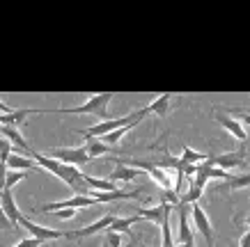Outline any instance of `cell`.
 Listing matches in <instances>:
<instances>
[{
  "instance_id": "cell-1",
  "label": "cell",
  "mask_w": 250,
  "mask_h": 247,
  "mask_svg": "<svg viewBox=\"0 0 250 247\" xmlns=\"http://www.w3.org/2000/svg\"><path fill=\"white\" fill-rule=\"evenodd\" d=\"M147 114H149V108L145 105V108H140V110L129 113L126 117H113V119H108V121H99L97 126L78 128L76 133L83 135L85 140H90V137H106V135H110L113 131H117V128H122V126H129V124H140Z\"/></svg>"
},
{
  "instance_id": "cell-2",
  "label": "cell",
  "mask_w": 250,
  "mask_h": 247,
  "mask_svg": "<svg viewBox=\"0 0 250 247\" xmlns=\"http://www.w3.org/2000/svg\"><path fill=\"white\" fill-rule=\"evenodd\" d=\"M115 98V92H101L94 94L85 101L83 105L76 108H55V110H42V113H60V114H94L101 121L113 119V114H108V103Z\"/></svg>"
},
{
  "instance_id": "cell-3",
  "label": "cell",
  "mask_w": 250,
  "mask_h": 247,
  "mask_svg": "<svg viewBox=\"0 0 250 247\" xmlns=\"http://www.w3.org/2000/svg\"><path fill=\"white\" fill-rule=\"evenodd\" d=\"M19 227H23V229L30 233L32 238L42 240V243H46V240H60V238H67V231H60V229H53V227L37 225V222H32V220H30L28 215H23L21 220H19Z\"/></svg>"
},
{
  "instance_id": "cell-4",
  "label": "cell",
  "mask_w": 250,
  "mask_h": 247,
  "mask_svg": "<svg viewBox=\"0 0 250 247\" xmlns=\"http://www.w3.org/2000/svg\"><path fill=\"white\" fill-rule=\"evenodd\" d=\"M46 153L64 165H74V167H83V165L90 163V156H87L85 147H76V149H48Z\"/></svg>"
},
{
  "instance_id": "cell-5",
  "label": "cell",
  "mask_w": 250,
  "mask_h": 247,
  "mask_svg": "<svg viewBox=\"0 0 250 247\" xmlns=\"http://www.w3.org/2000/svg\"><path fill=\"white\" fill-rule=\"evenodd\" d=\"M190 217H193V225L200 231V236L207 240V247H216L213 245V227L209 222V215L205 213V209L200 206V202L190 206Z\"/></svg>"
},
{
  "instance_id": "cell-6",
  "label": "cell",
  "mask_w": 250,
  "mask_h": 247,
  "mask_svg": "<svg viewBox=\"0 0 250 247\" xmlns=\"http://www.w3.org/2000/svg\"><path fill=\"white\" fill-rule=\"evenodd\" d=\"M113 220H115V215H104V217H99L97 222H92V225H87V227H81V229H74V231H67V238L69 240H81V238H90V236H94V233H99V231H106L108 227L113 225Z\"/></svg>"
},
{
  "instance_id": "cell-7",
  "label": "cell",
  "mask_w": 250,
  "mask_h": 247,
  "mask_svg": "<svg viewBox=\"0 0 250 247\" xmlns=\"http://www.w3.org/2000/svg\"><path fill=\"white\" fill-rule=\"evenodd\" d=\"M177 213H179V225H177V245H195V238H193V229H190L188 222V213L190 206H174Z\"/></svg>"
},
{
  "instance_id": "cell-8",
  "label": "cell",
  "mask_w": 250,
  "mask_h": 247,
  "mask_svg": "<svg viewBox=\"0 0 250 247\" xmlns=\"http://www.w3.org/2000/svg\"><path fill=\"white\" fill-rule=\"evenodd\" d=\"M246 149H239V151H228V153H213V165L220 167V170H236V167H243L246 165Z\"/></svg>"
},
{
  "instance_id": "cell-9",
  "label": "cell",
  "mask_w": 250,
  "mask_h": 247,
  "mask_svg": "<svg viewBox=\"0 0 250 247\" xmlns=\"http://www.w3.org/2000/svg\"><path fill=\"white\" fill-rule=\"evenodd\" d=\"M174 206H170V204H156V206H152V209H138L136 215L140 217V220H149V222H154V225H159L163 222V217L167 215V213H172Z\"/></svg>"
},
{
  "instance_id": "cell-10",
  "label": "cell",
  "mask_w": 250,
  "mask_h": 247,
  "mask_svg": "<svg viewBox=\"0 0 250 247\" xmlns=\"http://www.w3.org/2000/svg\"><path fill=\"white\" fill-rule=\"evenodd\" d=\"M213 119L218 121L220 126L225 128L234 140H241V142H246L248 140V133H246V128H243V124L241 121H236V119H232V117H228V114H220V113H216V117Z\"/></svg>"
},
{
  "instance_id": "cell-11",
  "label": "cell",
  "mask_w": 250,
  "mask_h": 247,
  "mask_svg": "<svg viewBox=\"0 0 250 247\" xmlns=\"http://www.w3.org/2000/svg\"><path fill=\"white\" fill-rule=\"evenodd\" d=\"M0 135H2L5 140H9L12 147H16V151H25V153H30V156L35 153V151L30 149V144H28V140L23 137V133L16 126H2L0 128Z\"/></svg>"
},
{
  "instance_id": "cell-12",
  "label": "cell",
  "mask_w": 250,
  "mask_h": 247,
  "mask_svg": "<svg viewBox=\"0 0 250 247\" xmlns=\"http://www.w3.org/2000/svg\"><path fill=\"white\" fill-rule=\"evenodd\" d=\"M0 206L5 210V215L12 220V225H19V220L23 217V213L19 210V206H16L12 190H2V192H0Z\"/></svg>"
},
{
  "instance_id": "cell-13",
  "label": "cell",
  "mask_w": 250,
  "mask_h": 247,
  "mask_svg": "<svg viewBox=\"0 0 250 247\" xmlns=\"http://www.w3.org/2000/svg\"><path fill=\"white\" fill-rule=\"evenodd\" d=\"M140 174H145L143 170H138V167H131V165H117L113 172L108 174V179L113 181V183H117V181H124V183H129V181L138 179Z\"/></svg>"
},
{
  "instance_id": "cell-14",
  "label": "cell",
  "mask_w": 250,
  "mask_h": 247,
  "mask_svg": "<svg viewBox=\"0 0 250 247\" xmlns=\"http://www.w3.org/2000/svg\"><path fill=\"white\" fill-rule=\"evenodd\" d=\"M7 170H16V172H28V170H39V165L32 160L30 156H21L19 151H14L7 160Z\"/></svg>"
},
{
  "instance_id": "cell-15",
  "label": "cell",
  "mask_w": 250,
  "mask_h": 247,
  "mask_svg": "<svg viewBox=\"0 0 250 247\" xmlns=\"http://www.w3.org/2000/svg\"><path fill=\"white\" fill-rule=\"evenodd\" d=\"M35 113H42V110H35V108H21V110H14L9 114H0V124L2 126H21L28 114H35Z\"/></svg>"
},
{
  "instance_id": "cell-16",
  "label": "cell",
  "mask_w": 250,
  "mask_h": 247,
  "mask_svg": "<svg viewBox=\"0 0 250 247\" xmlns=\"http://www.w3.org/2000/svg\"><path fill=\"white\" fill-rule=\"evenodd\" d=\"M170 98H172V94H170V92H166V94H159V96L154 98L152 103L147 105V108H149V114L166 117V114H167V105H170Z\"/></svg>"
},
{
  "instance_id": "cell-17",
  "label": "cell",
  "mask_w": 250,
  "mask_h": 247,
  "mask_svg": "<svg viewBox=\"0 0 250 247\" xmlns=\"http://www.w3.org/2000/svg\"><path fill=\"white\" fill-rule=\"evenodd\" d=\"M85 151L90 158H97V156H110V147L106 142H101L99 137H90L85 140Z\"/></svg>"
},
{
  "instance_id": "cell-18",
  "label": "cell",
  "mask_w": 250,
  "mask_h": 247,
  "mask_svg": "<svg viewBox=\"0 0 250 247\" xmlns=\"http://www.w3.org/2000/svg\"><path fill=\"white\" fill-rule=\"evenodd\" d=\"M85 183L92 190H99V192H115V190H120L117 183H113L110 179H97V176H87V174H85Z\"/></svg>"
},
{
  "instance_id": "cell-19",
  "label": "cell",
  "mask_w": 250,
  "mask_h": 247,
  "mask_svg": "<svg viewBox=\"0 0 250 247\" xmlns=\"http://www.w3.org/2000/svg\"><path fill=\"white\" fill-rule=\"evenodd\" d=\"M136 222H140V217L138 215H131V217H115L113 225L108 227V231L113 233H131V225H136Z\"/></svg>"
},
{
  "instance_id": "cell-20",
  "label": "cell",
  "mask_w": 250,
  "mask_h": 247,
  "mask_svg": "<svg viewBox=\"0 0 250 247\" xmlns=\"http://www.w3.org/2000/svg\"><path fill=\"white\" fill-rule=\"evenodd\" d=\"M246 188H250V172L239 174V176L232 174V176L225 181V186H220V190H246Z\"/></svg>"
},
{
  "instance_id": "cell-21",
  "label": "cell",
  "mask_w": 250,
  "mask_h": 247,
  "mask_svg": "<svg viewBox=\"0 0 250 247\" xmlns=\"http://www.w3.org/2000/svg\"><path fill=\"white\" fill-rule=\"evenodd\" d=\"M209 156L211 153H197V151H193L190 147H184V151H182V160L186 165H202V163H207L209 160Z\"/></svg>"
},
{
  "instance_id": "cell-22",
  "label": "cell",
  "mask_w": 250,
  "mask_h": 247,
  "mask_svg": "<svg viewBox=\"0 0 250 247\" xmlns=\"http://www.w3.org/2000/svg\"><path fill=\"white\" fill-rule=\"evenodd\" d=\"M202 192H205L202 188L190 186V188H188V192L179 195V204H182V206H193V204H197V199L202 197ZM179 204H177V206H179Z\"/></svg>"
},
{
  "instance_id": "cell-23",
  "label": "cell",
  "mask_w": 250,
  "mask_h": 247,
  "mask_svg": "<svg viewBox=\"0 0 250 247\" xmlns=\"http://www.w3.org/2000/svg\"><path fill=\"white\" fill-rule=\"evenodd\" d=\"M136 126H138V124H129V126H122V128H117V131H113L110 135H106V137H101V140H104V142H106L108 147H113V144H117V142L122 140V137H124V135L129 133V131H133Z\"/></svg>"
},
{
  "instance_id": "cell-24",
  "label": "cell",
  "mask_w": 250,
  "mask_h": 247,
  "mask_svg": "<svg viewBox=\"0 0 250 247\" xmlns=\"http://www.w3.org/2000/svg\"><path fill=\"white\" fill-rule=\"evenodd\" d=\"M12 153H14V147H12V142H9V140H5V137L0 135V163H7Z\"/></svg>"
},
{
  "instance_id": "cell-25",
  "label": "cell",
  "mask_w": 250,
  "mask_h": 247,
  "mask_svg": "<svg viewBox=\"0 0 250 247\" xmlns=\"http://www.w3.org/2000/svg\"><path fill=\"white\" fill-rule=\"evenodd\" d=\"M104 247H122V233H113L106 229V236H104Z\"/></svg>"
},
{
  "instance_id": "cell-26",
  "label": "cell",
  "mask_w": 250,
  "mask_h": 247,
  "mask_svg": "<svg viewBox=\"0 0 250 247\" xmlns=\"http://www.w3.org/2000/svg\"><path fill=\"white\" fill-rule=\"evenodd\" d=\"M25 176H28L25 172H9L7 174V181H5V190H12V188H14L19 181L25 179Z\"/></svg>"
},
{
  "instance_id": "cell-27",
  "label": "cell",
  "mask_w": 250,
  "mask_h": 247,
  "mask_svg": "<svg viewBox=\"0 0 250 247\" xmlns=\"http://www.w3.org/2000/svg\"><path fill=\"white\" fill-rule=\"evenodd\" d=\"M161 202H163V204H170V206H177V204H179V195H177L174 190H163Z\"/></svg>"
},
{
  "instance_id": "cell-28",
  "label": "cell",
  "mask_w": 250,
  "mask_h": 247,
  "mask_svg": "<svg viewBox=\"0 0 250 247\" xmlns=\"http://www.w3.org/2000/svg\"><path fill=\"white\" fill-rule=\"evenodd\" d=\"M51 215L58 217V220H71V217H76V209H60V210H53Z\"/></svg>"
},
{
  "instance_id": "cell-29",
  "label": "cell",
  "mask_w": 250,
  "mask_h": 247,
  "mask_svg": "<svg viewBox=\"0 0 250 247\" xmlns=\"http://www.w3.org/2000/svg\"><path fill=\"white\" fill-rule=\"evenodd\" d=\"M39 245H44L42 240H37V238H32V236H28V238H23V240H19L16 245H12V247H39Z\"/></svg>"
},
{
  "instance_id": "cell-30",
  "label": "cell",
  "mask_w": 250,
  "mask_h": 247,
  "mask_svg": "<svg viewBox=\"0 0 250 247\" xmlns=\"http://www.w3.org/2000/svg\"><path fill=\"white\" fill-rule=\"evenodd\" d=\"M12 227H14L12 225V220L5 215V210H2V206H0V229H2V231H9Z\"/></svg>"
},
{
  "instance_id": "cell-31",
  "label": "cell",
  "mask_w": 250,
  "mask_h": 247,
  "mask_svg": "<svg viewBox=\"0 0 250 247\" xmlns=\"http://www.w3.org/2000/svg\"><path fill=\"white\" fill-rule=\"evenodd\" d=\"M7 174H9L7 163H0V192L5 190V181H7Z\"/></svg>"
},
{
  "instance_id": "cell-32",
  "label": "cell",
  "mask_w": 250,
  "mask_h": 247,
  "mask_svg": "<svg viewBox=\"0 0 250 247\" xmlns=\"http://www.w3.org/2000/svg\"><path fill=\"white\" fill-rule=\"evenodd\" d=\"M229 113L236 114V117H241L243 124H246V126H250V114L248 113H241V110H236V108H229Z\"/></svg>"
},
{
  "instance_id": "cell-33",
  "label": "cell",
  "mask_w": 250,
  "mask_h": 247,
  "mask_svg": "<svg viewBox=\"0 0 250 247\" xmlns=\"http://www.w3.org/2000/svg\"><path fill=\"white\" fill-rule=\"evenodd\" d=\"M239 247H250V231H246L241 238H239Z\"/></svg>"
},
{
  "instance_id": "cell-34",
  "label": "cell",
  "mask_w": 250,
  "mask_h": 247,
  "mask_svg": "<svg viewBox=\"0 0 250 247\" xmlns=\"http://www.w3.org/2000/svg\"><path fill=\"white\" fill-rule=\"evenodd\" d=\"M9 113H14V110H12L5 101H0V114H9Z\"/></svg>"
},
{
  "instance_id": "cell-35",
  "label": "cell",
  "mask_w": 250,
  "mask_h": 247,
  "mask_svg": "<svg viewBox=\"0 0 250 247\" xmlns=\"http://www.w3.org/2000/svg\"><path fill=\"white\" fill-rule=\"evenodd\" d=\"M243 222H246V227H250V213L246 215V220H243Z\"/></svg>"
},
{
  "instance_id": "cell-36",
  "label": "cell",
  "mask_w": 250,
  "mask_h": 247,
  "mask_svg": "<svg viewBox=\"0 0 250 247\" xmlns=\"http://www.w3.org/2000/svg\"><path fill=\"white\" fill-rule=\"evenodd\" d=\"M177 247H195V245H177Z\"/></svg>"
},
{
  "instance_id": "cell-37",
  "label": "cell",
  "mask_w": 250,
  "mask_h": 247,
  "mask_svg": "<svg viewBox=\"0 0 250 247\" xmlns=\"http://www.w3.org/2000/svg\"><path fill=\"white\" fill-rule=\"evenodd\" d=\"M143 247H147V245H143Z\"/></svg>"
}]
</instances>
